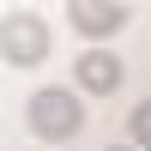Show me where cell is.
Segmentation results:
<instances>
[{
	"instance_id": "obj_1",
	"label": "cell",
	"mask_w": 151,
	"mask_h": 151,
	"mask_svg": "<svg viewBox=\"0 0 151 151\" xmlns=\"http://www.w3.org/2000/svg\"><path fill=\"white\" fill-rule=\"evenodd\" d=\"M24 121H30L36 139H73V133L85 127V109H79V97H73V91H55V85H48V91L30 97Z\"/></svg>"
},
{
	"instance_id": "obj_3",
	"label": "cell",
	"mask_w": 151,
	"mask_h": 151,
	"mask_svg": "<svg viewBox=\"0 0 151 151\" xmlns=\"http://www.w3.org/2000/svg\"><path fill=\"white\" fill-rule=\"evenodd\" d=\"M73 30H85V36H115L121 24H127V6H109V0H73Z\"/></svg>"
},
{
	"instance_id": "obj_5",
	"label": "cell",
	"mask_w": 151,
	"mask_h": 151,
	"mask_svg": "<svg viewBox=\"0 0 151 151\" xmlns=\"http://www.w3.org/2000/svg\"><path fill=\"white\" fill-rule=\"evenodd\" d=\"M127 133H133V151H151V97L139 109H133V121H127Z\"/></svg>"
},
{
	"instance_id": "obj_6",
	"label": "cell",
	"mask_w": 151,
	"mask_h": 151,
	"mask_svg": "<svg viewBox=\"0 0 151 151\" xmlns=\"http://www.w3.org/2000/svg\"><path fill=\"white\" fill-rule=\"evenodd\" d=\"M109 151H133V145H109Z\"/></svg>"
},
{
	"instance_id": "obj_4",
	"label": "cell",
	"mask_w": 151,
	"mask_h": 151,
	"mask_svg": "<svg viewBox=\"0 0 151 151\" xmlns=\"http://www.w3.org/2000/svg\"><path fill=\"white\" fill-rule=\"evenodd\" d=\"M73 73H79V91H91V97H109L121 79H127V67H121L115 55H103V48H91V55H85Z\"/></svg>"
},
{
	"instance_id": "obj_2",
	"label": "cell",
	"mask_w": 151,
	"mask_h": 151,
	"mask_svg": "<svg viewBox=\"0 0 151 151\" xmlns=\"http://www.w3.org/2000/svg\"><path fill=\"white\" fill-rule=\"evenodd\" d=\"M48 55V30L36 12H6V67H36Z\"/></svg>"
}]
</instances>
